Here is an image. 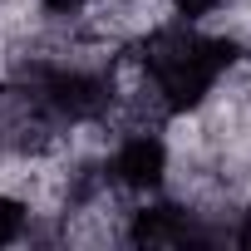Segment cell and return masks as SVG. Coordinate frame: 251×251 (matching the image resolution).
<instances>
[{"mask_svg":"<svg viewBox=\"0 0 251 251\" xmlns=\"http://www.w3.org/2000/svg\"><path fill=\"white\" fill-rule=\"evenodd\" d=\"M113 173L128 187H153L163 177V143L158 138H128L113 158Z\"/></svg>","mask_w":251,"mask_h":251,"instance_id":"3957f363","label":"cell"},{"mask_svg":"<svg viewBox=\"0 0 251 251\" xmlns=\"http://www.w3.org/2000/svg\"><path fill=\"white\" fill-rule=\"evenodd\" d=\"M84 5V0H45V10H54V15H74Z\"/></svg>","mask_w":251,"mask_h":251,"instance_id":"52a82bcc","label":"cell"},{"mask_svg":"<svg viewBox=\"0 0 251 251\" xmlns=\"http://www.w3.org/2000/svg\"><path fill=\"white\" fill-rule=\"evenodd\" d=\"M212 5H217V0H177V10H182V15H207Z\"/></svg>","mask_w":251,"mask_h":251,"instance_id":"8992f818","label":"cell"},{"mask_svg":"<svg viewBox=\"0 0 251 251\" xmlns=\"http://www.w3.org/2000/svg\"><path fill=\"white\" fill-rule=\"evenodd\" d=\"M20 231H25V207H20V202H10V197H0V246L15 241Z\"/></svg>","mask_w":251,"mask_h":251,"instance_id":"5b68a950","label":"cell"},{"mask_svg":"<svg viewBox=\"0 0 251 251\" xmlns=\"http://www.w3.org/2000/svg\"><path fill=\"white\" fill-rule=\"evenodd\" d=\"M45 99L59 113H69V118H89V113L103 108V84L89 79V74H50L45 79Z\"/></svg>","mask_w":251,"mask_h":251,"instance_id":"7a4b0ae2","label":"cell"},{"mask_svg":"<svg viewBox=\"0 0 251 251\" xmlns=\"http://www.w3.org/2000/svg\"><path fill=\"white\" fill-rule=\"evenodd\" d=\"M231 54L236 50L226 40H197L182 30H163L148 45V69H153L168 108H187L212 89V79L231 64Z\"/></svg>","mask_w":251,"mask_h":251,"instance_id":"6da1fadb","label":"cell"},{"mask_svg":"<svg viewBox=\"0 0 251 251\" xmlns=\"http://www.w3.org/2000/svg\"><path fill=\"white\" fill-rule=\"evenodd\" d=\"M133 241H148V246H158V241H187V217H182L177 207L138 212V222H133Z\"/></svg>","mask_w":251,"mask_h":251,"instance_id":"277c9868","label":"cell"}]
</instances>
